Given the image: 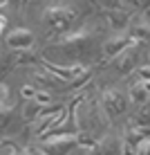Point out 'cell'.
<instances>
[{"label":"cell","mask_w":150,"mask_h":155,"mask_svg":"<svg viewBox=\"0 0 150 155\" xmlns=\"http://www.w3.org/2000/svg\"><path fill=\"white\" fill-rule=\"evenodd\" d=\"M54 50L65 52L67 56H76V54H88L90 47H92V36L88 31H76V34H69L63 41L54 43Z\"/></svg>","instance_id":"obj_1"},{"label":"cell","mask_w":150,"mask_h":155,"mask_svg":"<svg viewBox=\"0 0 150 155\" xmlns=\"http://www.w3.org/2000/svg\"><path fill=\"white\" fill-rule=\"evenodd\" d=\"M43 18H45V25L52 31L63 34L65 29H69V25L74 23L76 16H74V12L69 7H61V5H56V7H47L45 14H43Z\"/></svg>","instance_id":"obj_2"},{"label":"cell","mask_w":150,"mask_h":155,"mask_svg":"<svg viewBox=\"0 0 150 155\" xmlns=\"http://www.w3.org/2000/svg\"><path fill=\"white\" fill-rule=\"evenodd\" d=\"M78 146V140L76 135H56V137H49V140L43 142V153L45 155H67L72 153V148Z\"/></svg>","instance_id":"obj_3"},{"label":"cell","mask_w":150,"mask_h":155,"mask_svg":"<svg viewBox=\"0 0 150 155\" xmlns=\"http://www.w3.org/2000/svg\"><path fill=\"white\" fill-rule=\"evenodd\" d=\"M43 65H45L47 70L54 74L58 81H72V83L76 81L78 77H83V74L88 72L83 65H69V68H63V65H58V63H52V61H43Z\"/></svg>","instance_id":"obj_4"},{"label":"cell","mask_w":150,"mask_h":155,"mask_svg":"<svg viewBox=\"0 0 150 155\" xmlns=\"http://www.w3.org/2000/svg\"><path fill=\"white\" fill-rule=\"evenodd\" d=\"M103 110L108 117H119L126 110V97L116 90H108L103 92Z\"/></svg>","instance_id":"obj_5"},{"label":"cell","mask_w":150,"mask_h":155,"mask_svg":"<svg viewBox=\"0 0 150 155\" xmlns=\"http://www.w3.org/2000/svg\"><path fill=\"white\" fill-rule=\"evenodd\" d=\"M7 45L11 47L14 52H27L34 45V34L29 29H14L11 34L7 36Z\"/></svg>","instance_id":"obj_6"},{"label":"cell","mask_w":150,"mask_h":155,"mask_svg":"<svg viewBox=\"0 0 150 155\" xmlns=\"http://www.w3.org/2000/svg\"><path fill=\"white\" fill-rule=\"evenodd\" d=\"M90 155H126V151H123V142L108 135L101 142H96V146L90 151Z\"/></svg>","instance_id":"obj_7"},{"label":"cell","mask_w":150,"mask_h":155,"mask_svg":"<svg viewBox=\"0 0 150 155\" xmlns=\"http://www.w3.org/2000/svg\"><path fill=\"white\" fill-rule=\"evenodd\" d=\"M132 45H137V43L132 41L130 36H116V38H110L103 45V54L108 58H116L121 52H126L128 47H132Z\"/></svg>","instance_id":"obj_8"},{"label":"cell","mask_w":150,"mask_h":155,"mask_svg":"<svg viewBox=\"0 0 150 155\" xmlns=\"http://www.w3.org/2000/svg\"><path fill=\"white\" fill-rule=\"evenodd\" d=\"M137 50H135V45L132 47H128L126 52H121L119 56L114 58V68H116V72H121V74H130L132 70H135V65H137Z\"/></svg>","instance_id":"obj_9"},{"label":"cell","mask_w":150,"mask_h":155,"mask_svg":"<svg viewBox=\"0 0 150 155\" xmlns=\"http://www.w3.org/2000/svg\"><path fill=\"white\" fill-rule=\"evenodd\" d=\"M148 97H150V92H148V88H146V83H143V81L130 85V99L135 101L137 106H143L148 101Z\"/></svg>","instance_id":"obj_10"},{"label":"cell","mask_w":150,"mask_h":155,"mask_svg":"<svg viewBox=\"0 0 150 155\" xmlns=\"http://www.w3.org/2000/svg\"><path fill=\"white\" fill-rule=\"evenodd\" d=\"M116 12H112L108 16V23H110V27H114V29H123L128 25V14L126 12H119L121 7H114Z\"/></svg>","instance_id":"obj_11"},{"label":"cell","mask_w":150,"mask_h":155,"mask_svg":"<svg viewBox=\"0 0 150 155\" xmlns=\"http://www.w3.org/2000/svg\"><path fill=\"white\" fill-rule=\"evenodd\" d=\"M130 38L132 41H148L150 38V27H148V25L146 23H137L135 25V27H132V36H130Z\"/></svg>","instance_id":"obj_12"},{"label":"cell","mask_w":150,"mask_h":155,"mask_svg":"<svg viewBox=\"0 0 150 155\" xmlns=\"http://www.w3.org/2000/svg\"><path fill=\"white\" fill-rule=\"evenodd\" d=\"M40 113H43V106L40 104H36V101H31V104L25 108V119H29V121H34V119H38L40 117Z\"/></svg>","instance_id":"obj_13"},{"label":"cell","mask_w":150,"mask_h":155,"mask_svg":"<svg viewBox=\"0 0 150 155\" xmlns=\"http://www.w3.org/2000/svg\"><path fill=\"white\" fill-rule=\"evenodd\" d=\"M0 108H11V92L2 83H0Z\"/></svg>","instance_id":"obj_14"},{"label":"cell","mask_w":150,"mask_h":155,"mask_svg":"<svg viewBox=\"0 0 150 155\" xmlns=\"http://www.w3.org/2000/svg\"><path fill=\"white\" fill-rule=\"evenodd\" d=\"M9 68H11V58H9L7 54H2V52H0V79L7 74Z\"/></svg>","instance_id":"obj_15"},{"label":"cell","mask_w":150,"mask_h":155,"mask_svg":"<svg viewBox=\"0 0 150 155\" xmlns=\"http://www.w3.org/2000/svg\"><path fill=\"white\" fill-rule=\"evenodd\" d=\"M9 117H11V108H0V128L7 126Z\"/></svg>","instance_id":"obj_16"},{"label":"cell","mask_w":150,"mask_h":155,"mask_svg":"<svg viewBox=\"0 0 150 155\" xmlns=\"http://www.w3.org/2000/svg\"><path fill=\"white\" fill-rule=\"evenodd\" d=\"M137 155H150V140H143L137 146Z\"/></svg>","instance_id":"obj_17"},{"label":"cell","mask_w":150,"mask_h":155,"mask_svg":"<svg viewBox=\"0 0 150 155\" xmlns=\"http://www.w3.org/2000/svg\"><path fill=\"white\" fill-rule=\"evenodd\" d=\"M34 101H36V104H40V106H47V104H49V94H47V92H38V90H36Z\"/></svg>","instance_id":"obj_18"},{"label":"cell","mask_w":150,"mask_h":155,"mask_svg":"<svg viewBox=\"0 0 150 155\" xmlns=\"http://www.w3.org/2000/svg\"><path fill=\"white\" fill-rule=\"evenodd\" d=\"M23 97L25 99H34L36 97V90L31 88V85H25V88H23Z\"/></svg>","instance_id":"obj_19"},{"label":"cell","mask_w":150,"mask_h":155,"mask_svg":"<svg viewBox=\"0 0 150 155\" xmlns=\"http://www.w3.org/2000/svg\"><path fill=\"white\" fill-rule=\"evenodd\" d=\"M139 77H141V81H150V68H141Z\"/></svg>","instance_id":"obj_20"},{"label":"cell","mask_w":150,"mask_h":155,"mask_svg":"<svg viewBox=\"0 0 150 155\" xmlns=\"http://www.w3.org/2000/svg\"><path fill=\"white\" fill-rule=\"evenodd\" d=\"M27 155H45V153H43V148H38V146H31V148H27Z\"/></svg>","instance_id":"obj_21"},{"label":"cell","mask_w":150,"mask_h":155,"mask_svg":"<svg viewBox=\"0 0 150 155\" xmlns=\"http://www.w3.org/2000/svg\"><path fill=\"white\" fill-rule=\"evenodd\" d=\"M5 25H7V20H5V16H0V34H2V29H5Z\"/></svg>","instance_id":"obj_22"},{"label":"cell","mask_w":150,"mask_h":155,"mask_svg":"<svg viewBox=\"0 0 150 155\" xmlns=\"http://www.w3.org/2000/svg\"><path fill=\"white\" fill-rule=\"evenodd\" d=\"M148 16H150V9H148Z\"/></svg>","instance_id":"obj_23"}]
</instances>
